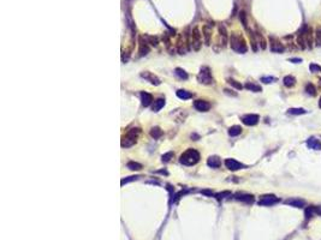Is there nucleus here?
Segmentation results:
<instances>
[{
  "mask_svg": "<svg viewBox=\"0 0 321 240\" xmlns=\"http://www.w3.org/2000/svg\"><path fill=\"white\" fill-rule=\"evenodd\" d=\"M200 160V153L195 149H188L180 156V162L185 166H192L197 163Z\"/></svg>",
  "mask_w": 321,
  "mask_h": 240,
  "instance_id": "nucleus-1",
  "label": "nucleus"
},
{
  "mask_svg": "<svg viewBox=\"0 0 321 240\" xmlns=\"http://www.w3.org/2000/svg\"><path fill=\"white\" fill-rule=\"evenodd\" d=\"M140 132H141L140 129H131L130 131L126 132L125 136H123V138H122L123 148H129V147H131V145H133L135 143L137 142V138H138Z\"/></svg>",
  "mask_w": 321,
  "mask_h": 240,
  "instance_id": "nucleus-2",
  "label": "nucleus"
},
{
  "mask_svg": "<svg viewBox=\"0 0 321 240\" xmlns=\"http://www.w3.org/2000/svg\"><path fill=\"white\" fill-rule=\"evenodd\" d=\"M231 48L237 53H245L248 51L244 39L241 35H237V34H233L231 36Z\"/></svg>",
  "mask_w": 321,
  "mask_h": 240,
  "instance_id": "nucleus-3",
  "label": "nucleus"
},
{
  "mask_svg": "<svg viewBox=\"0 0 321 240\" xmlns=\"http://www.w3.org/2000/svg\"><path fill=\"white\" fill-rule=\"evenodd\" d=\"M311 41H313V39H311V29L304 27L303 30L299 34L298 39H297V43H298V46L302 49H304L307 47H311Z\"/></svg>",
  "mask_w": 321,
  "mask_h": 240,
  "instance_id": "nucleus-4",
  "label": "nucleus"
},
{
  "mask_svg": "<svg viewBox=\"0 0 321 240\" xmlns=\"http://www.w3.org/2000/svg\"><path fill=\"white\" fill-rule=\"evenodd\" d=\"M190 43H191V48L194 51H199L201 48V44H202V40H201V34H200V30L197 27H195L192 29V31L190 34Z\"/></svg>",
  "mask_w": 321,
  "mask_h": 240,
  "instance_id": "nucleus-5",
  "label": "nucleus"
},
{
  "mask_svg": "<svg viewBox=\"0 0 321 240\" xmlns=\"http://www.w3.org/2000/svg\"><path fill=\"white\" fill-rule=\"evenodd\" d=\"M197 79H199L200 83H202V84H210V83H213V77H212V73H210L209 67H202L201 71H200Z\"/></svg>",
  "mask_w": 321,
  "mask_h": 240,
  "instance_id": "nucleus-6",
  "label": "nucleus"
},
{
  "mask_svg": "<svg viewBox=\"0 0 321 240\" xmlns=\"http://www.w3.org/2000/svg\"><path fill=\"white\" fill-rule=\"evenodd\" d=\"M278 202H279V198L274 195H266V196L261 197V199L259 201V204L260 205H273Z\"/></svg>",
  "mask_w": 321,
  "mask_h": 240,
  "instance_id": "nucleus-7",
  "label": "nucleus"
},
{
  "mask_svg": "<svg viewBox=\"0 0 321 240\" xmlns=\"http://www.w3.org/2000/svg\"><path fill=\"white\" fill-rule=\"evenodd\" d=\"M259 120H260V117L257 114H247V115L242 117L243 124L248 125V126H254L259 122Z\"/></svg>",
  "mask_w": 321,
  "mask_h": 240,
  "instance_id": "nucleus-8",
  "label": "nucleus"
},
{
  "mask_svg": "<svg viewBox=\"0 0 321 240\" xmlns=\"http://www.w3.org/2000/svg\"><path fill=\"white\" fill-rule=\"evenodd\" d=\"M269 42H271V51L274 53H281L284 52V46L280 43V41L276 37H269Z\"/></svg>",
  "mask_w": 321,
  "mask_h": 240,
  "instance_id": "nucleus-9",
  "label": "nucleus"
},
{
  "mask_svg": "<svg viewBox=\"0 0 321 240\" xmlns=\"http://www.w3.org/2000/svg\"><path fill=\"white\" fill-rule=\"evenodd\" d=\"M225 166L226 168H229L230 171H238V169H242L244 167V164H242L241 162L233 160V159H227L225 160Z\"/></svg>",
  "mask_w": 321,
  "mask_h": 240,
  "instance_id": "nucleus-10",
  "label": "nucleus"
},
{
  "mask_svg": "<svg viewBox=\"0 0 321 240\" xmlns=\"http://www.w3.org/2000/svg\"><path fill=\"white\" fill-rule=\"evenodd\" d=\"M194 107L200 110V112H207V110H209L210 108V105L207 102V101H203V100H196L195 102H194Z\"/></svg>",
  "mask_w": 321,
  "mask_h": 240,
  "instance_id": "nucleus-11",
  "label": "nucleus"
},
{
  "mask_svg": "<svg viewBox=\"0 0 321 240\" xmlns=\"http://www.w3.org/2000/svg\"><path fill=\"white\" fill-rule=\"evenodd\" d=\"M141 77L144 78L146 81H148L149 83H152V84H155V85H159V84H160V79L156 76H154L153 73H150V72H142V73H141Z\"/></svg>",
  "mask_w": 321,
  "mask_h": 240,
  "instance_id": "nucleus-12",
  "label": "nucleus"
},
{
  "mask_svg": "<svg viewBox=\"0 0 321 240\" xmlns=\"http://www.w3.org/2000/svg\"><path fill=\"white\" fill-rule=\"evenodd\" d=\"M286 204L295 208H303L306 205V201L301 199V198H290V199L286 201Z\"/></svg>",
  "mask_w": 321,
  "mask_h": 240,
  "instance_id": "nucleus-13",
  "label": "nucleus"
},
{
  "mask_svg": "<svg viewBox=\"0 0 321 240\" xmlns=\"http://www.w3.org/2000/svg\"><path fill=\"white\" fill-rule=\"evenodd\" d=\"M307 145L309 147L310 149H313V150H321V142L319 139L314 138V137H310L309 139L307 141Z\"/></svg>",
  "mask_w": 321,
  "mask_h": 240,
  "instance_id": "nucleus-14",
  "label": "nucleus"
},
{
  "mask_svg": "<svg viewBox=\"0 0 321 240\" xmlns=\"http://www.w3.org/2000/svg\"><path fill=\"white\" fill-rule=\"evenodd\" d=\"M141 98H142V105H143L144 107H148V106L153 102V96H152L149 93H146V91H143V93L141 94Z\"/></svg>",
  "mask_w": 321,
  "mask_h": 240,
  "instance_id": "nucleus-15",
  "label": "nucleus"
},
{
  "mask_svg": "<svg viewBox=\"0 0 321 240\" xmlns=\"http://www.w3.org/2000/svg\"><path fill=\"white\" fill-rule=\"evenodd\" d=\"M203 37L206 44H210V36H212V27L210 25H205L203 27Z\"/></svg>",
  "mask_w": 321,
  "mask_h": 240,
  "instance_id": "nucleus-16",
  "label": "nucleus"
},
{
  "mask_svg": "<svg viewBox=\"0 0 321 240\" xmlns=\"http://www.w3.org/2000/svg\"><path fill=\"white\" fill-rule=\"evenodd\" d=\"M207 163L212 168H219L220 164H222V161H220V159L218 156H210L208 159V161H207Z\"/></svg>",
  "mask_w": 321,
  "mask_h": 240,
  "instance_id": "nucleus-17",
  "label": "nucleus"
},
{
  "mask_svg": "<svg viewBox=\"0 0 321 240\" xmlns=\"http://www.w3.org/2000/svg\"><path fill=\"white\" fill-rule=\"evenodd\" d=\"M236 198L238 201H242V202H247V203H253L254 202V197L251 195H247V193H237L236 195Z\"/></svg>",
  "mask_w": 321,
  "mask_h": 240,
  "instance_id": "nucleus-18",
  "label": "nucleus"
},
{
  "mask_svg": "<svg viewBox=\"0 0 321 240\" xmlns=\"http://www.w3.org/2000/svg\"><path fill=\"white\" fill-rule=\"evenodd\" d=\"M219 33H220V39H222V46H225L226 42H227V31H226V28L222 24L219 25Z\"/></svg>",
  "mask_w": 321,
  "mask_h": 240,
  "instance_id": "nucleus-19",
  "label": "nucleus"
},
{
  "mask_svg": "<svg viewBox=\"0 0 321 240\" xmlns=\"http://www.w3.org/2000/svg\"><path fill=\"white\" fill-rule=\"evenodd\" d=\"M283 82H284V85H285V87L291 88L296 84V78L294 76H285L284 79H283Z\"/></svg>",
  "mask_w": 321,
  "mask_h": 240,
  "instance_id": "nucleus-20",
  "label": "nucleus"
},
{
  "mask_svg": "<svg viewBox=\"0 0 321 240\" xmlns=\"http://www.w3.org/2000/svg\"><path fill=\"white\" fill-rule=\"evenodd\" d=\"M245 88L250 91H254V93H260L262 90V88L260 87L259 84H255V83H251V82H248L245 83Z\"/></svg>",
  "mask_w": 321,
  "mask_h": 240,
  "instance_id": "nucleus-21",
  "label": "nucleus"
},
{
  "mask_svg": "<svg viewBox=\"0 0 321 240\" xmlns=\"http://www.w3.org/2000/svg\"><path fill=\"white\" fill-rule=\"evenodd\" d=\"M149 52V47H148V42H143V39H141L140 41V55H146Z\"/></svg>",
  "mask_w": 321,
  "mask_h": 240,
  "instance_id": "nucleus-22",
  "label": "nucleus"
},
{
  "mask_svg": "<svg viewBox=\"0 0 321 240\" xmlns=\"http://www.w3.org/2000/svg\"><path fill=\"white\" fill-rule=\"evenodd\" d=\"M241 132H242V127H241V126H238V125L231 126V127L229 129V134H230L231 137H236V136L241 134Z\"/></svg>",
  "mask_w": 321,
  "mask_h": 240,
  "instance_id": "nucleus-23",
  "label": "nucleus"
},
{
  "mask_svg": "<svg viewBox=\"0 0 321 240\" xmlns=\"http://www.w3.org/2000/svg\"><path fill=\"white\" fill-rule=\"evenodd\" d=\"M164 106H165V100H164V98H158L156 101H154L153 110H154V112H159Z\"/></svg>",
  "mask_w": 321,
  "mask_h": 240,
  "instance_id": "nucleus-24",
  "label": "nucleus"
},
{
  "mask_svg": "<svg viewBox=\"0 0 321 240\" xmlns=\"http://www.w3.org/2000/svg\"><path fill=\"white\" fill-rule=\"evenodd\" d=\"M177 96L179 98H182V100H188V98L192 97V94L187 91V90H182V89H180V90L177 91Z\"/></svg>",
  "mask_w": 321,
  "mask_h": 240,
  "instance_id": "nucleus-25",
  "label": "nucleus"
},
{
  "mask_svg": "<svg viewBox=\"0 0 321 240\" xmlns=\"http://www.w3.org/2000/svg\"><path fill=\"white\" fill-rule=\"evenodd\" d=\"M306 93L310 95V96H315L318 93H316V88L314 87V84H311V83H308L307 85H306Z\"/></svg>",
  "mask_w": 321,
  "mask_h": 240,
  "instance_id": "nucleus-26",
  "label": "nucleus"
},
{
  "mask_svg": "<svg viewBox=\"0 0 321 240\" xmlns=\"http://www.w3.org/2000/svg\"><path fill=\"white\" fill-rule=\"evenodd\" d=\"M289 114H292V115H301V114H306L307 110L303 108H290L288 110Z\"/></svg>",
  "mask_w": 321,
  "mask_h": 240,
  "instance_id": "nucleus-27",
  "label": "nucleus"
},
{
  "mask_svg": "<svg viewBox=\"0 0 321 240\" xmlns=\"http://www.w3.org/2000/svg\"><path fill=\"white\" fill-rule=\"evenodd\" d=\"M175 73L177 75L180 79H188V73L183 70V68H179V67H177L176 70H175Z\"/></svg>",
  "mask_w": 321,
  "mask_h": 240,
  "instance_id": "nucleus-28",
  "label": "nucleus"
},
{
  "mask_svg": "<svg viewBox=\"0 0 321 240\" xmlns=\"http://www.w3.org/2000/svg\"><path fill=\"white\" fill-rule=\"evenodd\" d=\"M161 134H163V131H161L159 127H153L152 131H150V136H152L154 139H158L159 137H161Z\"/></svg>",
  "mask_w": 321,
  "mask_h": 240,
  "instance_id": "nucleus-29",
  "label": "nucleus"
},
{
  "mask_svg": "<svg viewBox=\"0 0 321 240\" xmlns=\"http://www.w3.org/2000/svg\"><path fill=\"white\" fill-rule=\"evenodd\" d=\"M128 168L129 169H131V171H140L141 168H142V164L137 163V162H129L128 163Z\"/></svg>",
  "mask_w": 321,
  "mask_h": 240,
  "instance_id": "nucleus-30",
  "label": "nucleus"
},
{
  "mask_svg": "<svg viewBox=\"0 0 321 240\" xmlns=\"http://www.w3.org/2000/svg\"><path fill=\"white\" fill-rule=\"evenodd\" d=\"M227 82H229L230 85H232L233 88H236V89H238V90H241V89L243 88V85H242L241 83H238L237 81H234V79H232V78H229Z\"/></svg>",
  "mask_w": 321,
  "mask_h": 240,
  "instance_id": "nucleus-31",
  "label": "nucleus"
},
{
  "mask_svg": "<svg viewBox=\"0 0 321 240\" xmlns=\"http://www.w3.org/2000/svg\"><path fill=\"white\" fill-rule=\"evenodd\" d=\"M315 43L316 46H321V28H318L315 31Z\"/></svg>",
  "mask_w": 321,
  "mask_h": 240,
  "instance_id": "nucleus-32",
  "label": "nucleus"
},
{
  "mask_svg": "<svg viewBox=\"0 0 321 240\" xmlns=\"http://www.w3.org/2000/svg\"><path fill=\"white\" fill-rule=\"evenodd\" d=\"M309 70L313 72V73H318V72H321V66L316 65V64H310Z\"/></svg>",
  "mask_w": 321,
  "mask_h": 240,
  "instance_id": "nucleus-33",
  "label": "nucleus"
},
{
  "mask_svg": "<svg viewBox=\"0 0 321 240\" xmlns=\"http://www.w3.org/2000/svg\"><path fill=\"white\" fill-rule=\"evenodd\" d=\"M261 81H262L264 83H267V84H268V83H273V82H276L277 78H276V77H262Z\"/></svg>",
  "mask_w": 321,
  "mask_h": 240,
  "instance_id": "nucleus-34",
  "label": "nucleus"
},
{
  "mask_svg": "<svg viewBox=\"0 0 321 240\" xmlns=\"http://www.w3.org/2000/svg\"><path fill=\"white\" fill-rule=\"evenodd\" d=\"M172 157H173V153H171V151H170V153H167V154H165V155H163V161H164V162H168V161H170Z\"/></svg>",
  "mask_w": 321,
  "mask_h": 240,
  "instance_id": "nucleus-35",
  "label": "nucleus"
},
{
  "mask_svg": "<svg viewBox=\"0 0 321 240\" xmlns=\"http://www.w3.org/2000/svg\"><path fill=\"white\" fill-rule=\"evenodd\" d=\"M138 176H130V178H128V179H123L122 180V185L124 184H126V183H129V181H133V180H136Z\"/></svg>",
  "mask_w": 321,
  "mask_h": 240,
  "instance_id": "nucleus-36",
  "label": "nucleus"
},
{
  "mask_svg": "<svg viewBox=\"0 0 321 240\" xmlns=\"http://www.w3.org/2000/svg\"><path fill=\"white\" fill-rule=\"evenodd\" d=\"M224 91H225V94H227V95H232V96H237V94H236V93H231V91H232V90H229V89H225V90H224Z\"/></svg>",
  "mask_w": 321,
  "mask_h": 240,
  "instance_id": "nucleus-37",
  "label": "nucleus"
},
{
  "mask_svg": "<svg viewBox=\"0 0 321 240\" xmlns=\"http://www.w3.org/2000/svg\"><path fill=\"white\" fill-rule=\"evenodd\" d=\"M290 61H294V63H301L302 59H299V58H292V59H290Z\"/></svg>",
  "mask_w": 321,
  "mask_h": 240,
  "instance_id": "nucleus-38",
  "label": "nucleus"
},
{
  "mask_svg": "<svg viewBox=\"0 0 321 240\" xmlns=\"http://www.w3.org/2000/svg\"><path fill=\"white\" fill-rule=\"evenodd\" d=\"M314 209H315V213H316V214H320L321 215V207H314Z\"/></svg>",
  "mask_w": 321,
  "mask_h": 240,
  "instance_id": "nucleus-39",
  "label": "nucleus"
},
{
  "mask_svg": "<svg viewBox=\"0 0 321 240\" xmlns=\"http://www.w3.org/2000/svg\"><path fill=\"white\" fill-rule=\"evenodd\" d=\"M319 107L321 108V97H320V101H319Z\"/></svg>",
  "mask_w": 321,
  "mask_h": 240,
  "instance_id": "nucleus-40",
  "label": "nucleus"
},
{
  "mask_svg": "<svg viewBox=\"0 0 321 240\" xmlns=\"http://www.w3.org/2000/svg\"><path fill=\"white\" fill-rule=\"evenodd\" d=\"M320 82H321V78H320Z\"/></svg>",
  "mask_w": 321,
  "mask_h": 240,
  "instance_id": "nucleus-41",
  "label": "nucleus"
}]
</instances>
